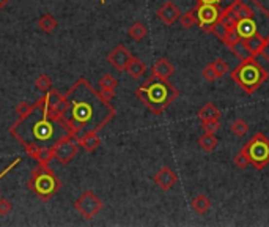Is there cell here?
<instances>
[{
  "label": "cell",
  "mask_w": 269,
  "mask_h": 227,
  "mask_svg": "<svg viewBox=\"0 0 269 227\" xmlns=\"http://www.w3.org/2000/svg\"><path fill=\"white\" fill-rule=\"evenodd\" d=\"M60 114L77 139L87 131L99 132L117 115V109L85 77H79L65 93V104Z\"/></svg>",
  "instance_id": "obj_1"
},
{
  "label": "cell",
  "mask_w": 269,
  "mask_h": 227,
  "mask_svg": "<svg viewBox=\"0 0 269 227\" xmlns=\"http://www.w3.org/2000/svg\"><path fill=\"white\" fill-rule=\"evenodd\" d=\"M8 132L21 144L25 145H48L52 147L58 139L65 136H72L68 123L60 114L54 109L46 95L38 98L33 103V108L29 114L19 117ZM74 137V136H72Z\"/></svg>",
  "instance_id": "obj_2"
},
{
  "label": "cell",
  "mask_w": 269,
  "mask_h": 227,
  "mask_svg": "<svg viewBox=\"0 0 269 227\" xmlns=\"http://www.w3.org/2000/svg\"><path fill=\"white\" fill-rule=\"evenodd\" d=\"M134 95H136L140 103L145 104V108L151 114L161 115L178 98L179 90L173 84H170V81H167V79L151 76L142 85L137 87Z\"/></svg>",
  "instance_id": "obj_3"
},
{
  "label": "cell",
  "mask_w": 269,
  "mask_h": 227,
  "mask_svg": "<svg viewBox=\"0 0 269 227\" xmlns=\"http://www.w3.org/2000/svg\"><path fill=\"white\" fill-rule=\"evenodd\" d=\"M230 77L246 95L251 96L268 81L269 75L255 57H249L241 60V63L230 73Z\"/></svg>",
  "instance_id": "obj_4"
},
{
  "label": "cell",
  "mask_w": 269,
  "mask_h": 227,
  "mask_svg": "<svg viewBox=\"0 0 269 227\" xmlns=\"http://www.w3.org/2000/svg\"><path fill=\"white\" fill-rule=\"evenodd\" d=\"M27 186H29V189L38 199L48 202V200H51L62 189V182H60L57 173L49 166L36 164L30 172V178L27 182Z\"/></svg>",
  "instance_id": "obj_5"
},
{
  "label": "cell",
  "mask_w": 269,
  "mask_h": 227,
  "mask_svg": "<svg viewBox=\"0 0 269 227\" xmlns=\"http://www.w3.org/2000/svg\"><path fill=\"white\" fill-rule=\"evenodd\" d=\"M241 151L257 170H263L269 164V139L263 132H255L241 149Z\"/></svg>",
  "instance_id": "obj_6"
},
{
  "label": "cell",
  "mask_w": 269,
  "mask_h": 227,
  "mask_svg": "<svg viewBox=\"0 0 269 227\" xmlns=\"http://www.w3.org/2000/svg\"><path fill=\"white\" fill-rule=\"evenodd\" d=\"M72 205L87 221L95 219L98 216V213L104 208V202L93 191H84L82 196L74 200Z\"/></svg>",
  "instance_id": "obj_7"
},
{
  "label": "cell",
  "mask_w": 269,
  "mask_h": 227,
  "mask_svg": "<svg viewBox=\"0 0 269 227\" xmlns=\"http://www.w3.org/2000/svg\"><path fill=\"white\" fill-rule=\"evenodd\" d=\"M80 147L76 141V137L72 136H65L52 145V153L54 159H57L60 164H70L74 158L79 155Z\"/></svg>",
  "instance_id": "obj_8"
},
{
  "label": "cell",
  "mask_w": 269,
  "mask_h": 227,
  "mask_svg": "<svg viewBox=\"0 0 269 227\" xmlns=\"http://www.w3.org/2000/svg\"><path fill=\"white\" fill-rule=\"evenodd\" d=\"M196 15H197V25L206 32L211 33L213 27L220 18L219 5H206V3H197L196 5Z\"/></svg>",
  "instance_id": "obj_9"
},
{
  "label": "cell",
  "mask_w": 269,
  "mask_h": 227,
  "mask_svg": "<svg viewBox=\"0 0 269 227\" xmlns=\"http://www.w3.org/2000/svg\"><path fill=\"white\" fill-rule=\"evenodd\" d=\"M132 54L131 51L126 48V46L123 44H117L115 48H113L109 56H107V62H109L113 68H115L117 71H126L127 65H129V62L132 60Z\"/></svg>",
  "instance_id": "obj_10"
},
{
  "label": "cell",
  "mask_w": 269,
  "mask_h": 227,
  "mask_svg": "<svg viewBox=\"0 0 269 227\" xmlns=\"http://www.w3.org/2000/svg\"><path fill=\"white\" fill-rule=\"evenodd\" d=\"M153 180L162 191H170L173 186L178 183V175L170 166H164V168H161L156 173H154Z\"/></svg>",
  "instance_id": "obj_11"
},
{
  "label": "cell",
  "mask_w": 269,
  "mask_h": 227,
  "mask_svg": "<svg viewBox=\"0 0 269 227\" xmlns=\"http://www.w3.org/2000/svg\"><path fill=\"white\" fill-rule=\"evenodd\" d=\"M24 149L27 151V155H29L32 159H35L38 164L49 166L51 161L54 159L52 147H48V145H25Z\"/></svg>",
  "instance_id": "obj_12"
},
{
  "label": "cell",
  "mask_w": 269,
  "mask_h": 227,
  "mask_svg": "<svg viewBox=\"0 0 269 227\" xmlns=\"http://www.w3.org/2000/svg\"><path fill=\"white\" fill-rule=\"evenodd\" d=\"M156 16L159 21H162L165 25H173L181 16V11L173 2H165L161 8H158Z\"/></svg>",
  "instance_id": "obj_13"
},
{
  "label": "cell",
  "mask_w": 269,
  "mask_h": 227,
  "mask_svg": "<svg viewBox=\"0 0 269 227\" xmlns=\"http://www.w3.org/2000/svg\"><path fill=\"white\" fill-rule=\"evenodd\" d=\"M77 144L80 149H84L87 153H93L98 150V147L101 145V139L98 136L96 131H87L82 132L80 136H77Z\"/></svg>",
  "instance_id": "obj_14"
},
{
  "label": "cell",
  "mask_w": 269,
  "mask_h": 227,
  "mask_svg": "<svg viewBox=\"0 0 269 227\" xmlns=\"http://www.w3.org/2000/svg\"><path fill=\"white\" fill-rule=\"evenodd\" d=\"M151 73H153V76H156L159 79H167V81H169L172 75L175 73V66L172 65L170 60L162 57V58H158L156 62H154V65L151 66Z\"/></svg>",
  "instance_id": "obj_15"
},
{
  "label": "cell",
  "mask_w": 269,
  "mask_h": 227,
  "mask_svg": "<svg viewBox=\"0 0 269 227\" xmlns=\"http://www.w3.org/2000/svg\"><path fill=\"white\" fill-rule=\"evenodd\" d=\"M117 87H118V79L113 75H110V73H106V75L99 79V92L103 93L107 99L115 96Z\"/></svg>",
  "instance_id": "obj_16"
},
{
  "label": "cell",
  "mask_w": 269,
  "mask_h": 227,
  "mask_svg": "<svg viewBox=\"0 0 269 227\" xmlns=\"http://www.w3.org/2000/svg\"><path fill=\"white\" fill-rule=\"evenodd\" d=\"M246 48L249 49L252 57H258L261 54V49H263V46L266 43V38L260 37V35H253V37H249L246 39H243Z\"/></svg>",
  "instance_id": "obj_17"
},
{
  "label": "cell",
  "mask_w": 269,
  "mask_h": 227,
  "mask_svg": "<svg viewBox=\"0 0 269 227\" xmlns=\"http://www.w3.org/2000/svg\"><path fill=\"white\" fill-rule=\"evenodd\" d=\"M211 199L205 196V194H198L192 199V202H191V207H192V210L198 213V215H205V213H208L211 210Z\"/></svg>",
  "instance_id": "obj_18"
},
{
  "label": "cell",
  "mask_w": 269,
  "mask_h": 227,
  "mask_svg": "<svg viewBox=\"0 0 269 227\" xmlns=\"http://www.w3.org/2000/svg\"><path fill=\"white\" fill-rule=\"evenodd\" d=\"M58 27V21L54 18L51 13H44V15L38 19V29L44 33H52Z\"/></svg>",
  "instance_id": "obj_19"
},
{
  "label": "cell",
  "mask_w": 269,
  "mask_h": 227,
  "mask_svg": "<svg viewBox=\"0 0 269 227\" xmlns=\"http://www.w3.org/2000/svg\"><path fill=\"white\" fill-rule=\"evenodd\" d=\"M126 71H127V75H129L132 79H140V77H142V76L145 75V73H146V65H145L140 58L132 57V60L129 62V65H127Z\"/></svg>",
  "instance_id": "obj_20"
},
{
  "label": "cell",
  "mask_w": 269,
  "mask_h": 227,
  "mask_svg": "<svg viewBox=\"0 0 269 227\" xmlns=\"http://www.w3.org/2000/svg\"><path fill=\"white\" fill-rule=\"evenodd\" d=\"M198 118L203 122V120H210V118H220V111L216 108L214 103H205L197 112Z\"/></svg>",
  "instance_id": "obj_21"
},
{
  "label": "cell",
  "mask_w": 269,
  "mask_h": 227,
  "mask_svg": "<svg viewBox=\"0 0 269 227\" xmlns=\"http://www.w3.org/2000/svg\"><path fill=\"white\" fill-rule=\"evenodd\" d=\"M127 35H129L134 41H142V39H145V37L148 35V27L143 22L137 21L127 29Z\"/></svg>",
  "instance_id": "obj_22"
},
{
  "label": "cell",
  "mask_w": 269,
  "mask_h": 227,
  "mask_svg": "<svg viewBox=\"0 0 269 227\" xmlns=\"http://www.w3.org/2000/svg\"><path fill=\"white\" fill-rule=\"evenodd\" d=\"M217 144H219V139L216 137V134H211V132H205L203 136L198 137V145L201 147V150H205L208 153L216 150Z\"/></svg>",
  "instance_id": "obj_23"
},
{
  "label": "cell",
  "mask_w": 269,
  "mask_h": 227,
  "mask_svg": "<svg viewBox=\"0 0 269 227\" xmlns=\"http://www.w3.org/2000/svg\"><path fill=\"white\" fill-rule=\"evenodd\" d=\"M178 21H179L181 27H183V29H192V27H196V25H197L196 8H192V10H189L187 13H184V15H181Z\"/></svg>",
  "instance_id": "obj_24"
},
{
  "label": "cell",
  "mask_w": 269,
  "mask_h": 227,
  "mask_svg": "<svg viewBox=\"0 0 269 227\" xmlns=\"http://www.w3.org/2000/svg\"><path fill=\"white\" fill-rule=\"evenodd\" d=\"M230 131H232V134L238 136V137H243L246 132L249 131V123L246 122V120H243V118H236L230 125Z\"/></svg>",
  "instance_id": "obj_25"
},
{
  "label": "cell",
  "mask_w": 269,
  "mask_h": 227,
  "mask_svg": "<svg viewBox=\"0 0 269 227\" xmlns=\"http://www.w3.org/2000/svg\"><path fill=\"white\" fill-rule=\"evenodd\" d=\"M219 128H220V118H210V120H203V122H201V130L205 132L216 134Z\"/></svg>",
  "instance_id": "obj_26"
},
{
  "label": "cell",
  "mask_w": 269,
  "mask_h": 227,
  "mask_svg": "<svg viewBox=\"0 0 269 227\" xmlns=\"http://www.w3.org/2000/svg\"><path fill=\"white\" fill-rule=\"evenodd\" d=\"M33 84H35L36 89L41 90V92H48V90L52 89V79L48 75H39L35 79V82H33Z\"/></svg>",
  "instance_id": "obj_27"
},
{
  "label": "cell",
  "mask_w": 269,
  "mask_h": 227,
  "mask_svg": "<svg viewBox=\"0 0 269 227\" xmlns=\"http://www.w3.org/2000/svg\"><path fill=\"white\" fill-rule=\"evenodd\" d=\"M211 65H213L214 71H216L217 77H224L228 73V70H230V65H228L224 58H216L214 62H211Z\"/></svg>",
  "instance_id": "obj_28"
},
{
  "label": "cell",
  "mask_w": 269,
  "mask_h": 227,
  "mask_svg": "<svg viewBox=\"0 0 269 227\" xmlns=\"http://www.w3.org/2000/svg\"><path fill=\"white\" fill-rule=\"evenodd\" d=\"M232 51L236 54L241 60H244V58H249V57H252L251 56V52H249V49L246 48V44H244V41L241 39V41L238 43V44H234L233 48H232Z\"/></svg>",
  "instance_id": "obj_29"
},
{
  "label": "cell",
  "mask_w": 269,
  "mask_h": 227,
  "mask_svg": "<svg viewBox=\"0 0 269 227\" xmlns=\"http://www.w3.org/2000/svg\"><path fill=\"white\" fill-rule=\"evenodd\" d=\"M201 76H203V79L206 82H216L217 81V75H216V71H214V68H213V65L211 63H208L205 68H203V71H201Z\"/></svg>",
  "instance_id": "obj_30"
},
{
  "label": "cell",
  "mask_w": 269,
  "mask_h": 227,
  "mask_svg": "<svg viewBox=\"0 0 269 227\" xmlns=\"http://www.w3.org/2000/svg\"><path fill=\"white\" fill-rule=\"evenodd\" d=\"M13 210V205L8 199H5V197H0V216H6V215H10Z\"/></svg>",
  "instance_id": "obj_31"
},
{
  "label": "cell",
  "mask_w": 269,
  "mask_h": 227,
  "mask_svg": "<svg viewBox=\"0 0 269 227\" xmlns=\"http://www.w3.org/2000/svg\"><path fill=\"white\" fill-rule=\"evenodd\" d=\"M234 166H238L239 169H246L247 166H251V163H249L247 156L244 155L243 151H239L236 156H234Z\"/></svg>",
  "instance_id": "obj_32"
},
{
  "label": "cell",
  "mask_w": 269,
  "mask_h": 227,
  "mask_svg": "<svg viewBox=\"0 0 269 227\" xmlns=\"http://www.w3.org/2000/svg\"><path fill=\"white\" fill-rule=\"evenodd\" d=\"M32 108H33V104L27 103V101H21L16 106V114L19 117H22V115H25V114H29L32 111Z\"/></svg>",
  "instance_id": "obj_33"
},
{
  "label": "cell",
  "mask_w": 269,
  "mask_h": 227,
  "mask_svg": "<svg viewBox=\"0 0 269 227\" xmlns=\"http://www.w3.org/2000/svg\"><path fill=\"white\" fill-rule=\"evenodd\" d=\"M19 163H21V158H15V159H13V161L8 164V166H6V168L2 170V172H0V180H2L5 175H6V173H8L10 170H13V169H15L16 168V166L19 164Z\"/></svg>",
  "instance_id": "obj_34"
},
{
  "label": "cell",
  "mask_w": 269,
  "mask_h": 227,
  "mask_svg": "<svg viewBox=\"0 0 269 227\" xmlns=\"http://www.w3.org/2000/svg\"><path fill=\"white\" fill-rule=\"evenodd\" d=\"M260 56H263V58L269 63V38L266 39V43H265V46H263V49H261V54H260Z\"/></svg>",
  "instance_id": "obj_35"
},
{
  "label": "cell",
  "mask_w": 269,
  "mask_h": 227,
  "mask_svg": "<svg viewBox=\"0 0 269 227\" xmlns=\"http://www.w3.org/2000/svg\"><path fill=\"white\" fill-rule=\"evenodd\" d=\"M197 3H206V5H219L224 0H196Z\"/></svg>",
  "instance_id": "obj_36"
},
{
  "label": "cell",
  "mask_w": 269,
  "mask_h": 227,
  "mask_svg": "<svg viewBox=\"0 0 269 227\" xmlns=\"http://www.w3.org/2000/svg\"><path fill=\"white\" fill-rule=\"evenodd\" d=\"M10 3V0H0V10H3L6 8V5Z\"/></svg>",
  "instance_id": "obj_37"
},
{
  "label": "cell",
  "mask_w": 269,
  "mask_h": 227,
  "mask_svg": "<svg viewBox=\"0 0 269 227\" xmlns=\"http://www.w3.org/2000/svg\"><path fill=\"white\" fill-rule=\"evenodd\" d=\"M99 2H101V3H103V5H104V3H106V0H99Z\"/></svg>",
  "instance_id": "obj_38"
}]
</instances>
